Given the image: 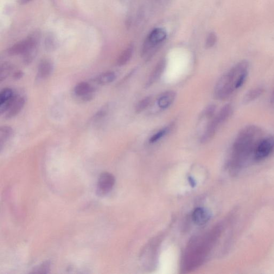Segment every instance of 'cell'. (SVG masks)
<instances>
[{
  "instance_id": "6da1fadb",
  "label": "cell",
  "mask_w": 274,
  "mask_h": 274,
  "mask_svg": "<svg viewBox=\"0 0 274 274\" xmlns=\"http://www.w3.org/2000/svg\"><path fill=\"white\" fill-rule=\"evenodd\" d=\"M264 137L263 131L257 125L246 126L239 132L233 145L228 163L232 174H237L251 160L254 161L255 151Z\"/></svg>"
},
{
  "instance_id": "7a4b0ae2",
  "label": "cell",
  "mask_w": 274,
  "mask_h": 274,
  "mask_svg": "<svg viewBox=\"0 0 274 274\" xmlns=\"http://www.w3.org/2000/svg\"><path fill=\"white\" fill-rule=\"evenodd\" d=\"M221 233L220 227H216L211 232L191 243L183 261L184 271H192L204 262Z\"/></svg>"
},
{
  "instance_id": "3957f363",
  "label": "cell",
  "mask_w": 274,
  "mask_h": 274,
  "mask_svg": "<svg viewBox=\"0 0 274 274\" xmlns=\"http://www.w3.org/2000/svg\"><path fill=\"white\" fill-rule=\"evenodd\" d=\"M249 72V63L239 62L222 76L215 87L216 99L224 100L232 95L244 84Z\"/></svg>"
},
{
  "instance_id": "277c9868",
  "label": "cell",
  "mask_w": 274,
  "mask_h": 274,
  "mask_svg": "<svg viewBox=\"0 0 274 274\" xmlns=\"http://www.w3.org/2000/svg\"><path fill=\"white\" fill-rule=\"evenodd\" d=\"M40 35L38 32H35L29 36L27 39L17 42L8 50L9 55L15 56L23 55L32 47L39 43Z\"/></svg>"
},
{
  "instance_id": "5b68a950",
  "label": "cell",
  "mask_w": 274,
  "mask_h": 274,
  "mask_svg": "<svg viewBox=\"0 0 274 274\" xmlns=\"http://www.w3.org/2000/svg\"><path fill=\"white\" fill-rule=\"evenodd\" d=\"M274 151V137H264L258 144L255 151L254 161L260 162L269 157Z\"/></svg>"
},
{
  "instance_id": "8992f818",
  "label": "cell",
  "mask_w": 274,
  "mask_h": 274,
  "mask_svg": "<svg viewBox=\"0 0 274 274\" xmlns=\"http://www.w3.org/2000/svg\"><path fill=\"white\" fill-rule=\"evenodd\" d=\"M166 33L162 29L157 28L153 30L144 42L143 54H147L149 51L162 42L166 38Z\"/></svg>"
},
{
  "instance_id": "52a82bcc",
  "label": "cell",
  "mask_w": 274,
  "mask_h": 274,
  "mask_svg": "<svg viewBox=\"0 0 274 274\" xmlns=\"http://www.w3.org/2000/svg\"><path fill=\"white\" fill-rule=\"evenodd\" d=\"M116 178L109 173H102L98 179L97 187V194L99 196H104L110 193L113 189Z\"/></svg>"
},
{
  "instance_id": "ba28073f",
  "label": "cell",
  "mask_w": 274,
  "mask_h": 274,
  "mask_svg": "<svg viewBox=\"0 0 274 274\" xmlns=\"http://www.w3.org/2000/svg\"><path fill=\"white\" fill-rule=\"evenodd\" d=\"M95 88L86 81L79 82L74 88V93L76 97L84 101L91 100L94 97Z\"/></svg>"
},
{
  "instance_id": "9c48e42d",
  "label": "cell",
  "mask_w": 274,
  "mask_h": 274,
  "mask_svg": "<svg viewBox=\"0 0 274 274\" xmlns=\"http://www.w3.org/2000/svg\"><path fill=\"white\" fill-rule=\"evenodd\" d=\"M25 104V98L20 95L15 94V96L9 106L8 110L5 113V118L10 119L16 117L22 110Z\"/></svg>"
},
{
  "instance_id": "30bf717a",
  "label": "cell",
  "mask_w": 274,
  "mask_h": 274,
  "mask_svg": "<svg viewBox=\"0 0 274 274\" xmlns=\"http://www.w3.org/2000/svg\"><path fill=\"white\" fill-rule=\"evenodd\" d=\"M211 217V214L205 208L197 207L194 210L192 218L195 224L202 226L207 224Z\"/></svg>"
},
{
  "instance_id": "8fae6325",
  "label": "cell",
  "mask_w": 274,
  "mask_h": 274,
  "mask_svg": "<svg viewBox=\"0 0 274 274\" xmlns=\"http://www.w3.org/2000/svg\"><path fill=\"white\" fill-rule=\"evenodd\" d=\"M54 71V65L52 61L47 59L41 61L38 66L37 78L38 79L48 78Z\"/></svg>"
},
{
  "instance_id": "7c38bea8",
  "label": "cell",
  "mask_w": 274,
  "mask_h": 274,
  "mask_svg": "<svg viewBox=\"0 0 274 274\" xmlns=\"http://www.w3.org/2000/svg\"><path fill=\"white\" fill-rule=\"evenodd\" d=\"M222 123L216 116L213 117L211 122L208 125L205 133L202 136L201 141L202 143H205L211 140L214 137L216 131H217L219 126Z\"/></svg>"
},
{
  "instance_id": "4fadbf2b",
  "label": "cell",
  "mask_w": 274,
  "mask_h": 274,
  "mask_svg": "<svg viewBox=\"0 0 274 274\" xmlns=\"http://www.w3.org/2000/svg\"><path fill=\"white\" fill-rule=\"evenodd\" d=\"M167 66V61L165 59H162L159 61L154 71L150 75L149 80L147 82V86H150L160 78L161 75L165 71Z\"/></svg>"
},
{
  "instance_id": "5bb4252c",
  "label": "cell",
  "mask_w": 274,
  "mask_h": 274,
  "mask_svg": "<svg viewBox=\"0 0 274 274\" xmlns=\"http://www.w3.org/2000/svg\"><path fill=\"white\" fill-rule=\"evenodd\" d=\"M264 91L265 89L262 86H258L251 89L244 96L243 100L244 104L247 105L256 100L264 93Z\"/></svg>"
},
{
  "instance_id": "9a60e30c",
  "label": "cell",
  "mask_w": 274,
  "mask_h": 274,
  "mask_svg": "<svg viewBox=\"0 0 274 274\" xmlns=\"http://www.w3.org/2000/svg\"><path fill=\"white\" fill-rule=\"evenodd\" d=\"M176 96V94L173 91L164 93L158 100L157 104L158 106L162 108V109H166L173 103Z\"/></svg>"
},
{
  "instance_id": "2e32d148",
  "label": "cell",
  "mask_w": 274,
  "mask_h": 274,
  "mask_svg": "<svg viewBox=\"0 0 274 274\" xmlns=\"http://www.w3.org/2000/svg\"><path fill=\"white\" fill-rule=\"evenodd\" d=\"M117 76L114 72H109L102 73L95 77L93 81L97 84L104 85L111 83L116 80Z\"/></svg>"
},
{
  "instance_id": "e0dca14e",
  "label": "cell",
  "mask_w": 274,
  "mask_h": 274,
  "mask_svg": "<svg viewBox=\"0 0 274 274\" xmlns=\"http://www.w3.org/2000/svg\"><path fill=\"white\" fill-rule=\"evenodd\" d=\"M14 130L12 127L9 126H3L0 129V149L2 150L5 144L7 143L9 140L13 135Z\"/></svg>"
},
{
  "instance_id": "ac0fdd59",
  "label": "cell",
  "mask_w": 274,
  "mask_h": 274,
  "mask_svg": "<svg viewBox=\"0 0 274 274\" xmlns=\"http://www.w3.org/2000/svg\"><path fill=\"white\" fill-rule=\"evenodd\" d=\"M233 112V106L232 104H228L222 107L217 116H216L220 121V122L223 124L232 117Z\"/></svg>"
},
{
  "instance_id": "d6986e66",
  "label": "cell",
  "mask_w": 274,
  "mask_h": 274,
  "mask_svg": "<svg viewBox=\"0 0 274 274\" xmlns=\"http://www.w3.org/2000/svg\"><path fill=\"white\" fill-rule=\"evenodd\" d=\"M133 51V47L130 45L120 55L117 60V65L118 66H123L126 65L131 58Z\"/></svg>"
},
{
  "instance_id": "ffe728a7",
  "label": "cell",
  "mask_w": 274,
  "mask_h": 274,
  "mask_svg": "<svg viewBox=\"0 0 274 274\" xmlns=\"http://www.w3.org/2000/svg\"><path fill=\"white\" fill-rule=\"evenodd\" d=\"M38 44L30 48L24 54L23 61L25 65H28L34 61L37 54Z\"/></svg>"
},
{
  "instance_id": "44dd1931",
  "label": "cell",
  "mask_w": 274,
  "mask_h": 274,
  "mask_svg": "<svg viewBox=\"0 0 274 274\" xmlns=\"http://www.w3.org/2000/svg\"><path fill=\"white\" fill-rule=\"evenodd\" d=\"M14 93L12 89L5 88L0 93V105L7 103L14 96Z\"/></svg>"
},
{
  "instance_id": "7402d4cb",
  "label": "cell",
  "mask_w": 274,
  "mask_h": 274,
  "mask_svg": "<svg viewBox=\"0 0 274 274\" xmlns=\"http://www.w3.org/2000/svg\"><path fill=\"white\" fill-rule=\"evenodd\" d=\"M13 66L11 63L5 62L1 66V73H0V81H2L8 77L11 73Z\"/></svg>"
},
{
  "instance_id": "603a6c76",
  "label": "cell",
  "mask_w": 274,
  "mask_h": 274,
  "mask_svg": "<svg viewBox=\"0 0 274 274\" xmlns=\"http://www.w3.org/2000/svg\"><path fill=\"white\" fill-rule=\"evenodd\" d=\"M152 98L150 97H146L137 104L136 108V112L141 113L147 108L151 103Z\"/></svg>"
},
{
  "instance_id": "cb8c5ba5",
  "label": "cell",
  "mask_w": 274,
  "mask_h": 274,
  "mask_svg": "<svg viewBox=\"0 0 274 274\" xmlns=\"http://www.w3.org/2000/svg\"><path fill=\"white\" fill-rule=\"evenodd\" d=\"M168 131L169 128L168 127H165V128L159 131L150 138V142L151 143H155L157 142L164 135H166Z\"/></svg>"
},
{
  "instance_id": "d4e9b609",
  "label": "cell",
  "mask_w": 274,
  "mask_h": 274,
  "mask_svg": "<svg viewBox=\"0 0 274 274\" xmlns=\"http://www.w3.org/2000/svg\"><path fill=\"white\" fill-rule=\"evenodd\" d=\"M50 270V264L49 262L44 263L41 265L35 268L33 273H48Z\"/></svg>"
},
{
  "instance_id": "484cf974",
  "label": "cell",
  "mask_w": 274,
  "mask_h": 274,
  "mask_svg": "<svg viewBox=\"0 0 274 274\" xmlns=\"http://www.w3.org/2000/svg\"><path fill=\"white\" fill-rule=\"evenodd\" d=\"M217 41V37L214 33H210L207 36L206 41V47L207 48L213 47Z\"/></svg>"
},
{
  "instance_id": "4316f807",
  "label": "cell",
  "mask_w": 274,
  "mask_h": 274,
  "mask_svg": "<svg viewBox=\"0 0 274 274\" xmlns=\"http://www.w3.org/2000/svg\"><path fill=\"white\" fill-rule=\"evenodd\" d=\"M45 46L47 50H53L56 47L55 38L52 36H48L46 39Z\"/></svg>"
},
{
  "instance_id": "83f0119b",
  "label": "cell",
  "mask_w": 274,
  "mask_h": 274,
  "mask_svg": "<svg viewBox=\"0 0 274 274\" xmlns=\"http://www.w3.org/2000/svg\"><path fill=\"white\" fill-rule=\"evenodd\" d=\"M216 111V106L211 105L208 106L205 111V116L208 118H213Z\"/></svg>"
},
{
  "instance_id": "f1b7e54d",
  "label": "cell",
  "mask_w": 274,
  "mask_h": 274,
  "mask_svg": "<svg viewBox=\"0 0 274 274\" xmlns=\"http://www.w3.org/2000/svg\"><path fill=\"white\" fill-rule=\"evenodd\" d=\"M107 108L104 107L103 109L100 110L95 114L93 117L94 121H98L102 118L104 117L107 114Z\"/></svg>"
},
{
  "instance_id": "f546056e",
  "label": "cell",
  "mask_w": 274,
  "mask_h": 274,
  "mask_svg": "<svg viewBox=\"0 0 274 274\" xmlns=\"http://www.w3.org/2000/svg\"><path fill=\"white\" fill-rule=\"evenodd\" d=\"M24 73L21 71H18L14 74V78L15 79H20L23 78Z\"/></svg>"
},
{
  "instance_id": "4dcf8cb0",
  "label": "cell",
  "mask_w": 274,
  "mask_h": 274,
  "mask_svg": "<svg viewBox=\"0 0 274 274\" xmlns=\"http://www.w3.org/2000/svg\"><path fill=\"white\" fill-rule=\"evenodd\" d=\"M188 180H189V182L190 184V186L193 188L195 187L196 183L195 180L194 179V178L192 177H189Z\"/></svg>"
},
{
  "instance_id": "1f68e13d",
  "label": "cell",
  "mask_w": 274,
  "mask_h": 274,
  "mask_svg": "<svg viewBox=\"0 0 274 274\" xmlns=\"http://www.w3.org/2000/svg\"><path fill=\"white\" fill-rule=\"evenodd\" d=\"M271 102L272 105L274 107V91L272 93V97L271 98Z\"/></svg>"
}]
</instances>
